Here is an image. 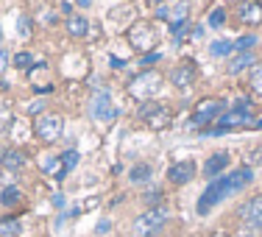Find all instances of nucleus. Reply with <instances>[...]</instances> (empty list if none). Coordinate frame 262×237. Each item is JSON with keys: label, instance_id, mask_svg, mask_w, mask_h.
<instances>
[{"label": "nucleus", "instance_id": "obj_28", "mask_svg": "<svg viewBox=\"0 0 262 237\" xmlns=\"http://www.w3.org/2000/svg\"><path fill=\"white\" fill-rule=\"evenodd\" d=\"M254 45H257V36L248 34V36H240V42H234V51H237V53H243V51H251Z\"/></svg>", "mask_w": 262, "mask_h": 237}, {"label": "nucleus", "instance_id": "obj_32", "mask_svg": "<svg viewBox=\"0 0 262 237\" xmlns=\"http://www.w3.org/2000/svg\"><path fill=\"white\" fill-rule=\"evenodd\" d=\"M106 229H112L109 221H101V226H98V232H106Z\"/></svg>", "mask_w": 262, "mask_h": 237}, {"label": "nucleus", "instance_id": "obj_33", "mask_svg": "<svg viewBox=\"0 0 262 237\" xmlns=\"http://www.w3.org/2000/svg\"><path fill=\"white\" fill-rule=\"evenodd\" d=\"M78 6H81V9H90V6H92V0H78Z\"/></svg>", "mask_w": 262, "mask_h": 237}, {"label": "nucleus", "instance_id": "obj_11", "mask_svg": "<svg viewBox=\"0 0 262 237\" xmlns=\"http://www.w3.org/2000/svg\"><path fill=\"white\" fill-rule=\"evenodd\" d=\"M195 173H198L195 162L184 159V162H176V165L167 167V182H170L173 187H184V184H190L192 179H195Z\"/></svg>", "mask_w": 262, "mask_h": 237}, {"label": "nucleus", "instance_id": "obj_27", "mask_svg": "<svg viewBox=\"0 0 262 237\" xmlns=\"http://www.w3.org/2000/svg\"><path fill=\"white\" fill-rule=\"evenodd\" d=\"M162 198H165V192H162V190H148L145 196H142V201H145L148 209H159Z\"/></svg>", "mask_w": 262, "mask_h": 237}, {"label": "nucleus", "instance_id": "obj_15", "mask_svg": "<svg viewBox=\"0 0 262 237\" xmlns=\"http://www.w3.org/2000/svg\"><path fill=\"white\" fill-rule=\"evenodd\" d=\"M229 190H232V196H237V192H243L248 184L254 182V170L251 167H237V170L229 173Z\"/></svg>", "mask_w": 262, "mask_h": 237}, {"label": "nucleus", "instance_id": "obj_4", "mask_svg": "<svg viewBox=\"0 0 262 237\" xmlns=\"http://www.w3.org/2000/svg\"><path fill=\"white\" fill-rule=\"evenodd\" d=\"M140 117H142V123H145L148 128H154V132H165V128H170V123H173V109L167 103L148 101V103L140 106Z\"/></svg>", "mask_w": 262, "mask_h": 237}, {"label": "nucleus", "instance_id": "obj_19", "mask_svg": "<svg viewBox=\"0 0 262 237\" xmlns=\"http://www.w3.org/2000/svg\"><path fill=\"white\" fill-rule=\"evenodd\" d=\"M128 179H131V184H145L154 179V167L148 165V162H137V165H131Z\"/></svg>", "mask_w": 262, "mask_h": 237}, {"label": "nucleus", "instance_id": "obj_1", "mask_svg": "<svg viewBox=\"0 0 262 237\" xmlns=\"http://www.w3.org/2000/svg\"><path fill=\"white\" fill-rule=\"evenodd\" d=\"M162 73L159 70H142V73H137L134 78L128 81V95L131 98H137V101H142V103H148V101H154V95L162 90Z\"/></svg>", "mask_w": 262, "mask_h": 237}, {"label": "nucleus", "instance_id": "obj_23", "mask_svg": "<svg viewBox=\"0 0 262 237\" xmlns=\"http://www.w3.org/2000/svg\"><path fill=\"white\" fill-rule=\"evenodd\" d=\"M78 165V151H67V154H61V170L56 173V179H64L67 176V170L70 167H76Z\"/></svg>", "mask_w": 262, "mask_h": 237}, {"label": "nucleus", "instance_id": "obj_9", "mask_svg": "<svg viewBox=\"0 0 262 237\" xmlns=\"http://www.w3.org/2000/svg\"><path fill=\"white\" fill-rule=\"evenodd\" d=\"M237 218H240V221L246 223V229H248V232H257V234H262V196L248 198V201L243 204L240 209H237Z\"/></svg>", "mask_w": 262, "mask_h": 237}, {"label": "nucleus", "instance_id": "obj_10", "mask_svg": "<svg viewBox=\"0 0 262 237\" xmlns=\"http://www.w3.org/2000/svg\"><path fill=\"white\" fill-rule=\"evenodd\" d=\"M195 78H198V67H195L192 59L179 61V64L173 67V73H170V81H173V87H176L179 92H190L192 84H195Z\"/></svg>", "mask_w": 262, "mask_h": 237}, {"label": "nucleus", "instance_id": "obj_34", "mask_svg": "<svg viewBox=\"0 0 262 237\" xmlns=\"http://www.w3.org/2000/svg\"><path fill=\"white\" fill-rule=\"evenodd\" d=\"M3 61H6V56H3V51H0V70H3Z\"/></svg>", "mask_w": 262, "mask_h": 237}, {"label": "nucleus", "instance_id": "obj_7", "mask_svg": "<svg viewBox=\"0 0 262 237\" xmlns=\"http://www.w3.org/2000/svg\"><path fill=\"white\" fill-rule=\"evenodd\" d=\"M61 132H64V120H61L59 115H42V117H36V123H34L36 140L45 142V145H51V142L59 140Z\"/></svg>", "mask_w": 262, "mask_h": 237}, {"label": "nucleus", "instance_id": "obj_20", "mask_svg": "<svg viewBox=\"0 0 262 237\" xmlns=\"http://www.w3.org/2000/svg\"><path fill=\"white\" fill-rule=\"evenodd\" d=\"M23 223L20 218H0V237H20Z\"/></svg>", "mask_w": 262, "mask_h": 237}, {"label": "nucleus", "instance_id": "obj_14", "mask_svg": "<svg viewBox=\"0 0 262 237\" xmlns=\"http://www.w3.org/2000/svg\"><path fill=\"white\" fill-rule=\"evenodd\" d=\"M229 162H232V157H229V151H217L212 154V157L204 162V176L207 179H217L223 176V170L229 167Z\"/></svg>", "mask_w": 262, "mask_h": 237}, {"label": "nucleus", "instance_id": "obj_30", "mask_svg": "<svg viewBox=\"0 0 262 237\" xmlns=\"http://www.w3.org/2000/svg\"><path fill=\"white\" fill-rule=\"evenodd\" d=\"M251 165H262V145L251 151Z\"/></svg>", "mask_w": 262, "mask_h": 237}, {"label": "nucleus", "instance_id": "obj_35", "mask_svg": "<svg viewBox=\"0 0 262 237\" xmlns=\"http://www.w3.org/2000/svg\"><path fill=\"white\" fill-rule=\"evenodd\" d=\"M0 45H3V34H0Z\"/></svg>", "mask_w": 262, "mask_h": 237}, {"label": "nucleus", "instance_id": "obj_16", "mask_svg": "<svg viewBox=\"0 0 262 237\" xmlns=\"http://www.w3.org/2000/svg\"><path fill=\"white\" fill-rule=\"evenodd\" d=\"M254 64H257V56H254L251 51H243V53H234V56H232L226 73H229V76H240L246 67H254Z\"/></svg>", "mask_w": 262, "mask_h": 237}, {"label": "nucleus", "instance_id": "obj_12", "mask_svg": "<svg viewBox=\"0 0 262 237\" xmlns=\"http://www.w3.org/2000/svg\"><path fill=\"white\" fill-rule=\"evenodd\" d=\"M237 20L248 28L262 26V3L259 0H240V6H237Z\"/></svg>", "mask_w": 262, "mask_h": 237}, {"label": "nucleus", "instance_id": "obj_24", "mask_svg": "<svg viewBox=\"0 0 262 237\" xmlns=\"http://www.w3.org/2000/svg\"><path fill=\"white\" fill-rule=\"evenodd\" d=\"M209 53L212 56H229V53H234V42H229V39H215L209 45Z\"/></svg>", "mask_w": 262, "mask_h": 237}, {"label": "nucleus", "instance_id": "obj_29", "mask_svg": "<svg viewBox=\"0 0 262 237\" xmlns=\"http://www.w3.org/2000/svg\"><path fill=\"white\" fill-rule=\"evenodd\" d=\"M17 34H20V36H28V34H31L28 20H20V23H17Z\"/></svg>", "mask_w": 262, "mask_h": 237}, {"label": "nucleus", "instance_id": "obj_3", "mask_svg": "<svg viewBox=\"0 0 262 237\" xmlns=\"http://www.w3.org/2000/svg\"><path fill=\"white\" fill-rule=\"evenodd\" d=\"M165 223H167L165 209H145L142 215L134 218L131 232H134V237H159L162 229H165Z\"/></svg>", "mask_w": 262, "mask_h": 237}, {"label": "nucleus", "instance_id": "obj_8", "mask_svg": "<svg viewBox=\"0 0 262 237\" xmlns=\"http://www.w3.org/2000/svg\"><path fill=\"white\" fill-rule=\"evenodd\" d=\"M246 123H251V112L248 109H226L207 134H226V132H234V128H243Z\"/></svg>", "mask_w": 262, "mask_h": 237}, {"label": "nucleus", "instance_id": "obj_22", "mask_svg": "<svg viewBox=\"0 0 262 237\" xmlns=\"http://www.w3.org/2000/svg\"><path fill=\"white\" fill-rule=\"evenodd\" d=\"M248 90L254 92V95H262V61L251 67V78H248Z\"/></svg>", "mask_w": 262, "mask_h": 237}, {"label": "nucleus", "instance_id": "obj_31", "mask_svg": "<svg viewBox=\"0 0 262 237\" xmlns=\"http://www.w3.org/2000/svg\"><path fill=\"white\" fill-rule=\"evenodd\" d=\"M140 61H142V64H154V61H159V53H157V51H154V53H145Z\"/></svg>", "mask_w": 262, "mask_h": 237}, {"label": "nucleus", "instance_id": "obj_2", "mask_svg": "<svg viewBox=\"0 0 262 237\" xmlns=\"http://www.w3.org/2000/svg\"><path fill=\"white\" fill-rule=\"evenodd\" d=\"M229 109V103L223 101V98H201L195 106H192V115H190V126L192 128H204V126H212V123H217V117L223 115V112Z\"/></svg>", "mask_w": 262, "mask_h": 237}, {"label": "nucleus", "instance_id": "obj_6", "mask_svg": "<svg viewBox=\"0 0 262 237\" xmlns=\"http://www.w3.org/2000/svg\"><path fill=\"white\" fill-rule=\"evenodd\" d=\"M128 42L134 51H148L154 53V48L159 45V34H157V26L151 23H134L128 28Z\"/></svg>", "mask_w": 262, "mask_h": 237}, {"label": "nucleus", "instance_id": "obj_25", "mask_svg": "<svg viewBox=\"0 0 262 237\" xmlns=\"http://www.w3.org/2000/svg\"><path fill=\"white\" fill-rule=\"evenodd\" d=\"M207 23H209V28H221V26H226V9H223V6L212 9V11H209V17H207Z\"/></svg>", "mask_w": 262, "mask_h": 237}, {"label": "nucleus", "instance_id": "obj_17", "mask_svg": "<svg viewBox=\"0 0 262 237\" xmlns=\"http://www.w3.org/2000/svg\"><path fill=\"white\" fill-rule=\"evenodd\" d=\"M64 28H67V34H70V36L81 39V36L90 34V20L81 17V14H70V17H67V23H64Z\"/></svg>", "mask_w": 262, "mask_h": 237}, {"label": "nucleus", "instance_id": "obj_21", "mask_svg": "<svg viewBox=\"0 0 262 237\" xmlns=\"http://www.w3.org/2000/svg\"><path fill=\"white\" fill-rule=\"evenodd\" d=\"M20 201H23L20 187H6V190L0 192V204H3V207H17Z\"/></svg>", "mask_w": 262, "mask_h": 237}, {"label": "nucleus", "instance_id": "obj_18", "mask_svg": "<svg viewBox=\"0 0 262 237\" xmlns=\"http://www.w3.org/2000/svg\"><path fill=\"white\" fill-rule=\"evenodd\" d=\"M28 162L26 151H17V148H9V151L0 157V167H6V170H20L23 165Z\"/></svg>", "mask_w": 262, "mask_h": 237}, {"label": "nucleus", "instance_id": "obj_5", "mask_svg": "<svg viewBox=\"0 0 262 237\" xmlns=\"http://www.w3.org/2000/svg\"><path fill=\"white\" fill-rule=\"evenodd\" d=\"M229 196H232V190H229V179H226V176L212 179L209 187L201 192V198H198V204H195L198 215H209V209H212V207H217L221 201H226Z\"/></svg>", "mask_w": 262, "mask_h": 237}, {"label": "nucleus", "instance_id": "obj_26", "mask_svg": "<svg viewBox=\"0 0 262 237\" xmlns=\"http://www.w3.org/2000/svg\"><path fill=\"white\" fill-rule=\"evenodd\" d=\"M11 61H14V67H17V70H34V56H31L28 51L17 53Z\"/></svg>", "mask_w": 262, "mask_h": 237}, {"label": "nucleus", "instance_id": "obj_13", "mask_svg": "<svg viewBox=\"0 0 262 237\" xmlns=\"http://www.w3.org/2000/svg\"><path fill=\"white\" fill-rule=\"evenodd\" d=\"M92 117L95 120H115V106H112V95L109 92H98L95 95V101H92Z\"/></svg>", "mask_w": 262, "mask_h": 237}]
</instances>
